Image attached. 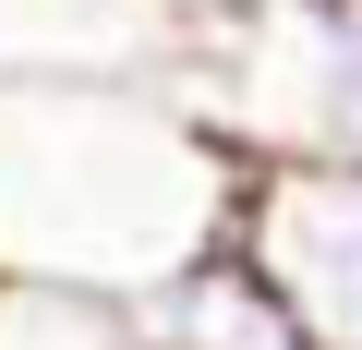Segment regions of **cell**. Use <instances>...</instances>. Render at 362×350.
I'll return each mask as SVG.
<instances>
[{"label":"cell","mask_w":362,"mask_h":350,"mask_svg":"<svg viewBox=\"0 0 362 350\" xmlns=\"http://www.w3.org/2000/svg\"><path fill=\"white\" fill-rule=\"evenodd\" d=\"M242 218V157L181 109L157 61L0 73V278L157 290Z\"/></svg>","instance_id":"cell-1"},{"label":"cell","mask_w":362,"mask_h":350,"mask_svg":"<svg viewBox=\"0 0 362 350\" xmlns=\"http://www.w3.org/2000/svg\"><path fill=\"white\" fill-rule=\"evenodd\" d=\"M157 73L181 85L242 169L266 157H362V0H266L242 25L169 37Z\"/></svg>","instance_id":"cell-2"},{"label":"cell","mask_w":362,"mask_h":350,"mask_svg":"<svg viewBox=\"0 0 362 350\" xmlns=\"http://www.w3.org/2000/svg\"><path fill=\"white\" fill-rule=\"evenodd\" d=\"M230 242L302 314L314 350H362V157H266V169H242Z\"/></svg>","instance_id":"cell-3"},{"label":"cell","mask_w":362,"mask_h":350,"mask_svg":"<svg viewBox=\"0 0 362 350\" xmlns=\"http://www.w3.org/2000/svg\"><path fill=\"white\" fill-rule=\"evenodd\" d=\"M133 326H145V350H314L302 314L254 278L242 242H218L194 266H169L157 290H133Z\"/></svg>","instance_id":"cell-4"},{"label":"cell","mask_w":362,"mask_h":350,"mask_svg":"<svg viewBox=\"0 0 362 350\" xmlns=\"http://www.w3.org/2000/svg\"><path fill=\"white\" fill-rule=\"evenodd\" d=\"M0 350H145L121 290H73V278H0Z\"/></svg>","instance_id":"cell-5"},{"label":"cell","mask_w":362,"mask_h":350,"mask_svg":"<svg viewBox=\"0 0 362 350\" xmlns=\"http://www.w3.org/2000/svg\"><path fill=\"white\" fill-rule=\"evenodd\" d=\"M145 13H157L169 37H206V25H242V13H266V0H145Z\"/></svg>","instance_id":"cell-6"}]
</instances>
